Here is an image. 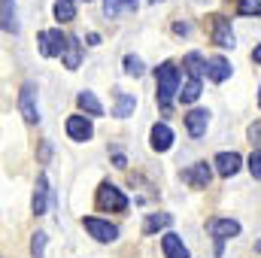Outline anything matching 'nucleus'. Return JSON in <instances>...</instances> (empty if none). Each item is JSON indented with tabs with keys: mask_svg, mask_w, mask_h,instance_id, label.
I'll list each match as a JSON object with an SVG mask.
<instances>
[{
	"mask_svg": "<svg viewBox=\"0 0 261 258\" xmlns=\"http://www.w3.org/2000/svg\"><path fill=\"white\" fill-rule=\"evenodd\" d=\"M155 76H158V104L167 110L173 104L176 88H179V70L170 64V61H164V64L155 70Z\"/></svg>",
	"mask_w": 261,
	"mask_h": 258,
	"instance_id": "obj_1",
	"label": "nucleus"
},
{
	"mask_svg": "<svg viewBox=\"0 0 261 258\" xmlns=\"http://www.w3.org/2000/svg\"><path fill=\"white\" fill-rule=\"evenodd\" d=\"M18 110H21V116H24V122L28 125H37L40 122V107H37V88L28 82V85H21V91H18Z\"/></svg>",
	"mask_w": 261,
	"mask_h": 258,
	"instance_id": "obj_2",
	"label": "nucleus"
},
{
	"mask_svg": "<svg viewBox=\"0 0 261 258\" xmlns=\"http://www.w3.org/2000/svg\"><path fill=\"white\" fill-rule=\"evenodd\" d=\"M67 40L61 31H43L40 34V52L46 55V58H55V55H61V52H67Z\"/></svg>",
	"mask_w": 261,
	"mask_h": 258,
	"instance_id": "obj_3",
	"label": "nucleus"
},
{
	"mask_svg": "<svg viewBox=\"0 0 261 258\" xmlns=\"http://www.w3.org/2000/svg\"><path fill=\"white\" fill-rule=\"evenodd\" d=\"M100 207L103 210H113V213H125L128 210V197L119 192L116 186H100Z\"/></svg>",
	"mask_w": 261,
	"mask_h": 258,
	"instance_id": "obj_4",
	"label": "nucleus"
},
{
	"mask_svg": "<svg viewBox=\"0 0 261 258\" xmlns=\"http://www.w3.org/2000/svg\"><path fill=\"white\" fill-rule=\"evenodd\" d=\"M85 231H88L94 240H100V243H113V240L119 237V228L110 225V222H100V219H85Z\"/></svg>",
	"mask_w": 261,
	"mask_h": 258,
	"instance_id": "obj_5",
	"label": "nucleus"
},
{
	"mask_svg": "<svg viewBox=\"0 0 261 258\" xmlns=\"http://www.w3.org/2000/svg\"><path fill=\"white\" fill-rule=\"evenodd\" d=\"M210 234L222 243V240H228V237H237V234H240V225H237L234 219H213V222H210Z\"/></svg>",
	"mask_w": 261,
	"mask_h": 258,
	"instance_id": "obj_6",
	"label": "nucleus"
},
{
	"mask_svg": "<svg viewBox=\"0 0 261 258\" xmlns=\"http://www.w3.org/2000/svg\"><path fill=\"white\" fill-rule=\"evenodd\" d=\"M213 40H216L219 46H225V49H231V46H234V34H231L228 18H222V15H216V18H213Z\"/></svg>",
	"mask_w": 261,
	"mask_h": 258,
	"instance_id": "obj_7",
	"label": "nucleus"
},
{
	"mask_svg": "<svg viewBox=\"0 0 261 258\" xmlns=\"http://www.w3.org/2000/svg\"><path fill=\"white\" fill-rule=\"evenodd\" d=\"M67 134H70L73 140H88V137L94 134V128H91V122H88L85 116H70V119H67Z\"/></svg>",
	"mask_w": 261,
	"mask_h": 258,
	"instance_id": "obj_8",
	"label": "nucleus"
},
{
	"mask_svg": "<svg viewBox=\"0 0 261 258\" xmlns=\"http://www.w3.org/2000/svg\"><path fill=\"white\" fill-rule=\"evenodd\" d=\"M216 170H219L222 176H234V173L240 170V155H237V152H219V155H216Z\"/></svg>",
	"mask_w": 261,
	"mask_h": 258,
	"instance_id": "obj_9",
	"label": "nucleus"
},
{
	"mask_svg": "<svg viewBox=\"0 0 261 258\" xmlns=\"http://www.w3.org/2000/svg\"><path fill=\"white\" fill-rule=\"evenodd\" d=\"M182 179H186V183H192L195 189H206V183H210V164H206V161L195 164L192 170H186V173H182Z\"/></svg>",
	"mask_w": 261,
	"mask_h": 258,
	"instance_id": "obj_10",
	"label": "nucleus"
},
{
	"mask_svg": "<svg viewBox=\"0 0 261 258\" xmlns=\"http://www.w3.org/2000/svg\"><path fill=\"white\" fill-rule=\"evenodd\" d=\"M186 125H189V134H192V137H203V134H206V125H210L206 110H192V113L186 116Z\"/></svg>",
	"mask_w": 261,
	"mask_h": 258,
	"instance_id": "obj_11",
	"label": "nucleus"
},
{
	"mask_svg": "<svg viewBox=\"0 0 261 258\" xmlns=\"http://www.w3.org/2000/svg\"><path fill=\"white\" fill-rule=\"evenodd\" d=\"M170 146H173V131L167 125H155L152 128V149L155 152H167Z\"/></svg>",
	"mask_w": 261,
	"mask_h": 258,
	"instance_id": "obj_12",
	"label": "nucleus"
},
{
	"mask_svg": "<svg viewBox=\"0 0 261 258\" xmlns=\"http://www.w3.org/2000/svg\"><path fill=\"white\" fill-rule=\"evenodd\" d=\"M161 246H164V255L167 258H189L186 243H182L176 234H164V237H161Z\"/></svg>",
	"mask_w": 261,
	"mask_h": 258,
	"instance_id": "obj_13",
	"label": "nucleus"
},
{
	"mask_svg": "<svg viewBox=\"0 0 261 258\" xmlns=\"http://www.w3.org/2000/svg\"><path fill=\"white\" fill-rule=\"evenodd\" d=\"M206 76H210L213 82H225V79L231 76V67H228L225 58H213V61L206 64Z\"/></svg>",
	"mask_w": 261,
	"mask_h": 258,
	"instance_id": "obj_14",
	"label": "nucleus"
},
{
	"mask_svg": "<svg viewBox=\"0 0 261 258\" xmlns=\"http://www.w3.org/2000/svg\"><path fill=\"white\" fill-rule=\"evenodd\" d=\"M46 194H49V179H46V176H40V179H37L34 200H31V207H34V213H37V216H40V213H46Z\"/></svg>",
	"mask_w": 261,
	"mask_h": 258,
	"instance_id": "obj_15",
	"label": "nucleus"
},
{
	"mask_svg": "<svg viewBox=\"0 0 261 258\" xmlns=\"http://www.w3.org/2000/svg\"><path fill=\"white\" fill-rule=\"evenodd\" d=\"M76 100H79V107H82V110H85L88 116H103V107L97 104V97H94L91 91H82V94H79Z\"/></svg>",
	"mask_w": 261,
	"mask_h": 258,
	"instance_id": "obj_16",
	"label": "nucleus"
},
{
	"mask_svg": "<svg viewBox=\"0 0 261 258\" xmlns=\"http://www.w3.org/2000/svg\"><path fill=\"white\" fill-rule=\"evenodd\" d=\"M3 31H6V34H15V31H18V21H15V0H3Z\"/></svg>",
	"mask_w": 261,
	"mask_h": 258,
	"instance_id": "obj_17",
	"label": "nucleus"
},
{
	"mask_svg": "<svg viewBox=\"0 0 261 258\" xmlns=\"http://www.w3.org/2000/svg\"><path fill=\"white\" fill-rule=\"evenodd\" d=\"M128 9H137V0H107L103 3V12L110 18H116L119 12H128Z\"/></svg>",
	"mask_w": 261,
	"mask_h": 258,
	"instance_id": "obj_18",
	"label": "nucleus"
},
{
	"mask_svg": "<svg viewBox=\"0 0 261 258\" xmlns=\"http://www.w3.org/2000/svg\"><path fill=\"white\" fill-rule=\"evenodd\" d=\"M55 18L58 21H73L76 18V0H58L55 3Z\"/></svg>",
	"mask_w": 261,
	"mask_h": 258,
	"instance_id": "obj_19",
	"label": "nucleus"
},
{
	"mask_svg": "<svg viewBox=\"0 0 261 258\" xmlns=\"http://www.w3.org/2000/svg\"><path fill=\"white\" fill-rule=\"evenodd\" d=\"M170 222H173V219H170L167 213H155V216H149V219H146V225H143V231H146V234H155L158 228H167Z\"/></svg>",
	"mask_w": 261,
	"mask_h": 258,
	"instance_id": "obj_20",
	"label": "nucleus"
},
{
	"mask_svg": "<svg viewBox=\"0 0 261 258\" xmlns=\"http://www.w3.org/2000/svg\"><path fill=\"white\" fill-rule=\"evenodd\" d=\"M179 94H182V104H195L197 97H200V79H189Z\"/></svg>",
	"mask_w": 261,
	"mask_h": 258,
	"instance_id": "obj_21",
	"label": "nucleus"
},
{
	"mask_svg": "<svg viewBox=\"0 0 261 258\" xmlns=\"http://www.w3.org/2000/svg\"><path fill=\"white\" fill-rule=\"evenodd\" d=\"M130 110H134V97H128V94L119 91V94H116V116L125 119V116H130Z\"/></svg>",
	"mask_w": 261,
	"mask_h": 258,
	"instance_id": "obj_22",
	"label": "nucleus"
},
{
	"mask_svg": "<svg viewBox=\"0 0 261 258\" xmlns=\"http://www.w3.org/2000/svg\"><path fill=\"white\" fill-rule=\"evenodd\" d=\"M186 67H189L192 79H200V73H203V61H200V55H197V52L186 55Z\"/></svg>",
	"mask_w": 261,
	"mask_h": 258,
	"instance_id": "obj_23",
	"label": "nucleus"
},
{
	"mask_svg": "<svg viewBox=\"0 0 261 258\" xmlns=\"http://www.w3.org/2000/svg\"><path fill=\"white\" fill-rule=\"evenodd\" d=\"M67 67H70V70H76V67H79V40H70V43H67Z\"/></svg>",
	"mask_w": 261,
	"mask_h": 258,
	"instance_id": "obj_24",
	"label": "nucleus"
},
{
	"mask_svg": "<svg viewBox=\"0 0 261 258\" xmlns=\"http://www.w3.org/2000/svg\"><path fill=\"white\" fill-rule=\"evenodd\" d=\"M240 15H261V0H240Z\"/></svg>",
	"mask_w": 261,
	"mask_h": 258,
	"instance_id": "obj_25",
	"label": "nucleus"
},
{
	"mask_svg": "<svg viewBox=\"0 0 261 258\" xmlns=\"http://www.w3.org/2000/svg\"><path fill=\"white\" fill-rule=\"evenodd\" d=\"M43 249H46V234H34V240H31L34 258H43Z\"/></svg>",
	"mask_w": 261,
	"mask_h": 258,
	"instance_id": "obj_26",
	"label": "nucleus"
},
{
	"mask_svg": "<svg viewBox=\"0 0 261 258\" xmlns=\"http://www.w3.org/2000/svg\"><path fill=\"white\" fill-rule=\"evenodd\" d=\"M125 70H128L130 76H140V73H143V61H140L137 55H128V58H125Z\"/></svg>",
	"mask_w": 261,
	"mask_h": 258,
	"instance_id": "obj_27",
	"label": "nucleus"
},
{
	"mask_svg": "<svg viewBox=\"0 0 261 258\" xmlns=\"http://www.w3.org/2000/svg\"><path fill=\"white\" fill-rule=\"evenodd\" d=\"M249 170H252V176H255V179H261V149L252 152V158H249Z\"/></svg>",
	"mask_w": 261,
	"mask_h": 258,
	"instance_id": "obj_28",
	"label": "nucleus"
},
{
	"mask_svg": "<svg viewBox=\"0 0 261 258\" xmlns=\"http://www.w3.org/2000/svg\"><path fill=\"white\" fill-rule=\"evenodd\" d=\"M249 140H252V146H261V122H255L249 128Z\"/></svg>",
	"mask_w": 261,
	"mask_h": 258,
	"instance_id": "obj_29",
	"label": "nucleus"
},
{
	"mask_svg": "<svg viewBox=\"0 0 261 258\" xmlns=\"http://www.w3.org/2000/svg\"><path fill=\"white\" fill-rule=\"evenodd\" d=\"M113 161H116V167H125V155H122V152H116Z\"/></svg>",
	"mask_w": 261,
	"mask_h": 258,
	"instance_id": "obj_30",
	"label": "nucleus"
},
{
	"mask_svg": "<svg viewBox=\"0 0 261 258\" xmlns=\"http://www.w3.org/2000/svg\"><path fill=\"white\" fill-rule=\"evenodd\" d=\"M252 61H258V64H261V46L255 49V52H252Z\"/></svg>",
	"mask_w": 261,
	"mask_h": 258,
	"instance_id": "obj_31",
	"label": "nucleus"
},
{
	"mask_svg": "<svg viewBox=\"0 0 261 258\" xmlns=\"http://www.w3.org/2000/svg\"><path fill=\"white\" fill-rule=\"evenodd\" d=\"M258 104H261V91H258Z\"/></svg>",
	"mask_w": 261,
	"mask_h": 258,
	"instance_id": "obj_32",
	"label": "nucleus"
},
{
	"mask_svg": "<svg viewBox=\"0 0 261 258\" xmlns=\"http://www.w3.org/2000/svg\"><path fill=\"white\" fill-rule=\"evenodd\" d=\"M152 3H158V0H152Z\"/></svg>",
	"mask_w": 261,
	"mask_h": 258,
	"instance_id": "obj_33",
	"label": "nucleus"
}]
</instances>
